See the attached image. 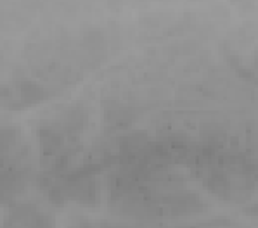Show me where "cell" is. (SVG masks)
<instances>
[{
    "label": "cell",
    "instance_id": "cell-1",
    "mask_svg": "<svg viewBox=\"0 0 258 228\" xmlns=\"http://www.w3.org/2000/svg\"><path fill=\"white\" fill-rule=\"evenodd\" d=\"M2 228H52V219L35 206L23 204L13 209Z\"/></svg>",
    "mask_w": 258,
    "mask_h": 228
}]
</instances>
